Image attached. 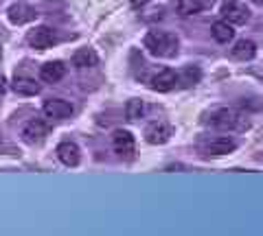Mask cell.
Returning <instances> with one entry per match:
<instances>
[{
  "instance_id": "cell-21",
  "label": "cell",
  "mask_w": 263,
  "mask_h": 236,
  "mask_svg": "<svg viewBox=\"0 0 263 236\" xmlns=\"http://www.w3.org/2000/svg\"><path fill=\"white\" fill-rule=\"evenodd\" d=\"M7 92V79L3 77V75H0V96H3Z\"/></svg>"
},
{
  "instance_id": "cell-17",
  "label": "cell",
  "mask_w": 263,
  "mask_h": 236,
  "mask_svg": "<svg viewBox=\"0 0 263 236\" xmlns=\"http://www.w3.org/2000/svg\"><path fill=\"white\" fill-rule=\"evenodd\" d=\"M230 53H233L235 59H241V61L252 59V57L257 55V44L250 42V39H239V42L233 46V51Z\"/></svg>"
},
{
  "instance_id": "cell-19",
  "label": "cell",
  "mask_w": 263,
  "mask_h": 236,
  "mask_svg": "<svg viewBox=\"0 0 263 236\" xmlns=\"http://www.w3.org/2000/svg\"><path fill=\"white\" fill-rule=\"evenodd\" d=\"M125 114L129 120H138L145 114V103L141 99H132L127 105H125Z\"/></svg>"
},
{
  "instance_id": "cell-14",
  "label": "cell",
  "mask_w": 263,
  "mask_h": 236,
  "mask_svg": "<svg viewBox=\"0 0 263 236\" xmlns=\"http://www.w3.org/2000/svg\"><path fill=\"white\" fill-rule=\"evenodd\" d=\"M213 0H176V11L180 15H193L204 9H209Z\"/></svg>"
},
{
  "instance_id": "cell-16",
  "label": "cell",
  "mask_w": 263,
  "mask_h": 236,
  "mask_svg": "<svg viewBox=\"0 0 263 236\" xmlns=\"http://www.w3.org/2000/svg\"><path fill=\"white\" fill-rule=\"evenodd\" d=\"M72 63H75V68H92L99 63V57L92 48H79V51L72 55Z\"/></svg>"
},
{
  "instance_id": "cell-15",
  "label": "cell",
  "mask_w": 263,
  "mask_h": 236,
  "mask_svg": "<svg viewBox=\"0 0 263 236\" xmlns=\"http://www.w3.org/2000/svg\"><path fill=\"white\" fill-rule=\"evenodd\" d=\"M13 90L18 94H22V96H33V94L40 92V85H37V81L33 77H29V75H15Z\"/></svg>"
},
{
  "instance_id": "cell-3",
  "label": "cell",
  "mask_w": 263,
  "mask_h": 236,
  "mask_svg": "<svg viewBox=\"0 0 263 236\" xmlns=\"http://www.w3.org/2000/svg\"><path fill=\"white\" fill-rule=\"evenodd\" d=\"M48 134H51V125L42 118H33L22 127V138H24V142H29V144L44 142L48 138Z\"/></svg>"
},
{
  "instance_id": "cell-20",
  "label": "cell",
  "mask_w": 263,
  "mask_h": 236,
  "mask_svg": "<svg viewBox=\"0 0 263 236\" xmlns=\"http://www.w3.org/2000/svg\"><path fill=\"white\" fill-rule=\"evenodd\" d=\"M182 81V85H195L197 81H200V70H193V68H189L186 72H184V77L180 79L178 77V83Z\"/></svg>"
},
{
  "instance_id": "cell-1",
  "label": "cell",
  "mask_w": 263,
  "mask_h": 236,
  "mask_svg": "<svg viewBox=\"0 0 263 236\" xmlns=\"http://www.w3.org/2000/svg\"><path fill=\"white\" fill-rule=\"evenodd\" d=\"M143 44L154 57H174L178 53V37L171 33H162V31H149Z\"/></svg>"
},
{
  "instance_id": "cell-11",
  "label": "cell",
  "mask_w": 263,
  "mask_h": 236,
  "mask_svg": "<svg viewBox=\"0 0 263 236\" xmlns=\"http://www.w3.org/2000/svg\"><path fill=\"white\" fill-rule=\"evenodd\" d=\"M57 158H60V162L66 166H77L81 162V149L75 142L66 140V142H62L60 146H57Z\"/></svg>"
},
{
  "instance_id": "cell-4",
  "label": "cell",
  "mask_w": 263,
  "mask_h": 236,
  "mask_svg": "<svg viewBox=\"0 0 263 236\" xmlns=\"http://www.w3.org/2000/svg\"><path fill=\"white\" fill-rule=\"evenodd\" d=\"M112 146H114V153H119L123 160H134L136 158V140L129 132H125V129L114 132Z\"/></svg>"
},
{
  "instance_id": "cell-23",
  "label": "cell",
  "mask_w": 263,
  "mask_h": 236,
  "mask_svg": "<svg viewBox=\"0 0 263 236\" xmlns=\"http://www.w3.org/2000/svg\"><path fill=\"white\" fill-rule=\"evenodd\" d=\"M261 3H263V0H261Z\"/></svg>"
},
{
  "instance_id": "cell-9",
  "label": "cell",
  "mask_w": 263,
  "mask_h": 236,
  "mask_svg": "<svg viewBox=\"0 0 263 236\" xmlns=\"http://www.w3.org/2000/svg\"><path fill=\"white\" fill-rule=\"evenodd\" d=\"M237 149V142L233 138H226V136H219V138H213V140L204 146V153L213 158H219V156H228Z\"/></svg>"
},
{
  "instance_id": "cell-6",
  "label": "cell",
  "mask_w": 263,
  "mask_h": 236,
  "mask_svg": "<svg viewBox=\"0 0 263 236\" xmlns=\"http://www.w3.org/2000/svg\"><path fill=\"white\" fill-rule=\"evenodd\" d=\"M174 136V127L164 120H156V123H149L145 129V140L149 144H164L171 140Z\"/></svg>"
},
{
  "instance_id": "cell-8",
  "label": "cell",
  "mask_w": 263,
  "mask_h": 236,
  "mask_svg": "<svg viewBox=\"0 0 263 236\" xmlns=\"http://www.w3.org/2000/svg\"><path fill=\"white\" fill-rule=\"evenodd\" d=\"M29 44L33 48H37V51H46V48H51V46L57 44V35H55L53 29L37 27V29H33L29 33Z\"/></svg>"
},
{
  "instance_id": "cell-13",
  "label": "cell",
  "mask_w": 263,
  "mask_h": 236,
  "mask_svg": "<svg viewBox=\"0 0 263 236\" xmlns=\"http://www.w3.org/2000/svg\"><path fill=\"white\" fill-rule=\"evenodd\" d=\"M35 9H33L31 5H27V3H18V5H13L11 9H9V20L13 22V24H27V22H31L33 18H35Z\"/></svg>"
},
{
  "instance_id": "cell-18",
  "label": "cell",
  "mask_w": 263,
  "mask_h": 236,
  "mask_svg": "<svg viewBox=\"0 0 263 236\" xmlns=\"http://www.w3.org/2000/svg\"><path fill=\"white\" fill-rule=\"evenodd\" d=\"M213 37H215V42H219V44H228L230 39H233V35H235V31H233V27H230V22H226V20H221V22H215L213 24Z\"/></svg>"
},
{
  "instance_id": "cell-22",
  "label": "cell",
  "mask_w": 263,
  "mask_h": 236,
  "mask_svg": "<svg viewBox=\"0 0 263 236\" xmlns=\"http://www.w3.org/2000/svg\"><path fill=\"white\" fill-rule=\"evenodd\" d=\"M129 3H132V7H136V9H138V7H145L149 0H129Z\"/></svg>"
},
{
  "instance_id": "cell-10",
  "label": "cell",
  "mask_w": 263,
  "mask_h": 236,
  "mask_svg": "<svg viewBox=\"0 0 263 236\" xmlns=\"http://www.w3.org/2000/svg\"><path fill=\"white\" fill-rule=\"evenodd\" d=\"M176 83H178V72L171 68H164L152 77V90L156 92H169L176 88Z\"/></svg>"
},
{
  "instance_id": "cell-7",
  "label": "cell",
  "mask_w": 263,
  "mask_h": 236,
  "mask_svg": "<svg viewBox=\"0 0 263 236\" xmlns=\"http://www.w3.org/2000/svg\"><path fill=\"white\" fill-rule=\"evenodd\" d=\"M44 114L46 118H53V120H66L72 116V112H75V108H72V103L64 101V99H51V101H44Z\"/></svg>"
},
{
  "instance_id": "cell-5",
  "label": "cell",
  "mask_w": 263,
  "mask_h": 236,
  "mask_svg": "<svg viewBox=\"0 0 263 236\" xmlns=\"http://www.w3.org/2000/svg\"><path fill=\"white\" fill-rule=\"evenodd\" d=\"M221 15H224V20L230 24H246L250 20V11L241 0H226V3L221 5Z\"/></svg>"
},
{
  "instance_id": "cell-12",
  "label": "cell",
  "mask_w": 263,
  "mask_h": 236,
  "mask_svg": "<svg viewBox=\"0 0 263 236\" xmlns=\"http://www.w3.org/2000/svg\"><path fill=\"white\" fill-rule=\"evenodd\" d=\"M66 75V66L64 61H46L42 68H40V79L46 81V83H57V81H62Z\"/></svg>"
},
{
  "instance_id": "cell-2",
  "label": "cell",
  "mask_w": 263,
  "mask_h": 236,
  "mask_svg": "<svg viewBox=\"0 0 263 236\" xmlns=\"http://www.w3.org/2000/svg\"><path fill=\"white\" fill-rule=\"evenodd\" d=\"M211 123L217 129H224V132H246V129H250V118L246 114L228 108L217 110L211 116Z\"/></svg>"
}]
</instances>
